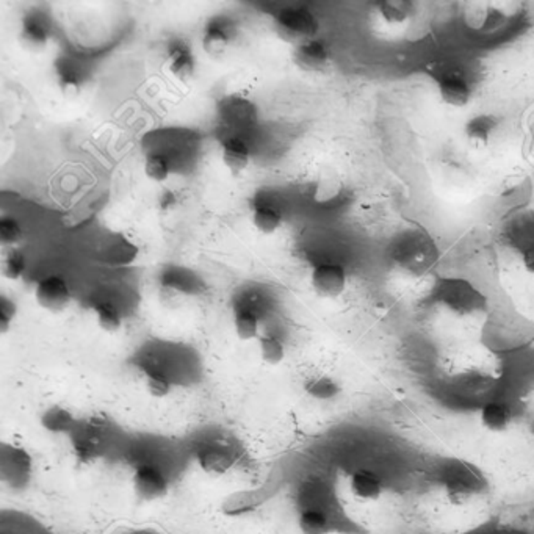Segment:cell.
I'll return each mask as SVG.
<instances>
[{"mask_svg": "<svg viewBox=\"0 0 534 534\" xmlns=\"http://www.w3.org/2000/svg\"><path fill=\"white\" fill-rule=\"evenodd\" d=\"M274 32L287 45H301L315 38L318 32L317 17L307 8H285L274 17Z\"/></svg>", "mask_w": 534, "mask_h": 534, "instance_id": "obj_1", "label": "cell"}, {"mask_svg": "<svg viewBox=\"0 0 534 534\" xmlns=\"http://www.w3.org/2000/svg\"><path fill=\"white\" fill-rule=\"evenodd\" d=\"M32 457L27 451L17 447L4 448L2 466H0V478L8 489L24 490L32 478Z\"/></svg>", "mask_w": 534, "mask_h": 534, "instance_id": "obj_2", "label": "cell"}, {"mask_svg": "<svg viewBox=\"0 0 534 534\" xmlns=\"http://www.w3.org/2000/svg\"><path fill=\"white\" fill-rule=\"evenodd\" d=\"M346 282L345 268L339 263H320L312 270V289L322 298H339L345 292Z\"/></svg>", "mask_w": 534, "mask_h": 534, "instance_id": "obj_3", "label": "cell"}, {"mask_svg": "<svg viewBox=\"0 0 534 534\" xmlns=\"http://www.w3.org/2000/svg\"><path fill=\"white\" fill-rule=\"evenodd\" d=\"M132 486H134L135 496L141 501L160 500L167 496L169 489L167 477L163 475L162 470L149 464H143L137 467L132 477Z\"/></svg>", "mask_w": 534, "mask_h": 534, "instance_id": "obj_4", "label": "cell"}, {"mask_svg": "<svg viewBox=\"0 0 534 534\" xmlns=\"http://www.w3.org/2000/svg\"><path fill=\"white\" fill-rule=\"evenodd\" d=\"M35 298L43 309L56 313L69 306L71 290L67 287V281L60 276H47L36 284Z\"/></svg>", "mask_w": 534, "mask_h": 534, "instance_id": "obj_5", "label": "cell"}, {"mask_svg": "<svg viewBox=\"0 0 534 534\" xmlns=\"http://www.w3.org/2000/svg\"><path fill=\"white\" fill-rule=\"evenodd\" d=\"M293 63L306 73H323L331 65V54L323 41L313 38L295 46Z\"/></svg>", "mask_w": 534, "mask_h": 534, "instance_id": "obj_6", "label": "cell"}, {"mask_svg": "<svg viewBox=\"0 0 534 534\" xmlns=\"http://www.w3.org/2000/svg\"><path fill=\"white\" fill-rule=\"evenodd\" d=\"M479 425L492 435H505L512 428L516 414L511 405L507 401H488L485 406L479 409Z\"/></svg>", "mask_w": 534, "mask_h": 534, "instance_id": "obj_7", "label": "cell"}, {"mask_svg": "<svg viewBox=\"0 0 534 534\" xmlns=\"http://www.w3.org/2000/svg\"><path fill=\"white\" fill-rule=\"evenodd\" d=\"M350 489L351 494L364 503L378 501L381 497L385 496L383 479L378 473L368 470V468H359L351 475Z\"/></svg>", "mask_w": 534, "mask_h": 534, "instance_id": "obj_8", "label": "cell"}, {"mask_svg": "<svg viewBox=\"0 0 534 534\" xmlns=\"http://www.w3.org/2000/svg\"><path fill=\"white\" fill-rule=\"evenodd\" d=\"M196 461H198V466L202 472L209 477L218 478V477H223L226 473L231 472V468L234 467L235 459L228 450H224L221 447H206V448L198 451Z\"/></svg>", "mask_w": 534, "mask_h": 534, "instance_id": "obj_9", "label": "cell"}, {"mask_svg": "<svg viewBox=\"0 0 534 534\" xmlns=\"http://www.w3.org/2000/svg\"><path fill=\"white\" fill-rule=\"evenodd\" d=\"M437 89H439L440 99L447 106L462 108L467 106L472 99V89L468 87L467 82L457 74L444 76L437 80Z\"/></svg>", "mask_w": 534, "mask_h": 534, "instance_id": "obj_10", "label": "cell"}, {"mask_svg": "<svg viewBox=\"0 0 534 534\" xmlns=\"http://www.w3.org/2000/svg\"><path fill=\"white\" fill-rule=\"evenodd\" d=\"M39 423L49 435H69L76 428V417H74L73 412L69 411L67 407L60 406V405L47 407L41 414Z\"/></svg>", "mask_w": 534, "mask_h": 534, "instance_id": "obj_11", "label": "cell"}, {"mask_svg": "<svg viewBox=\"0 0 534 534\" xmlns=\"http://www.w3.org/2000/svg\"><path fill=\"white\" fill-rule=\"evenodd\" d=\"M232 41V32L228 24L221 21H211L202 35V47L206 50L207 56L211 58H218L226 54Z\"/></svg>", "mask_w": 534, "mask_h": 534, "instance_id": "obj_12", "label": "cell"}, {"mask_svg": "<svg viewBox=\"0 0 534 534\" xmlns=\"http://www.w3.org/2000/svg\"><path fill=\"white\" fill-rule=\"evenodd\" d=\"M168 67L174 77L189 82L195 76V58L184 45L174 43L168 50Z\"/></svg>", "mask_w": 534, "mask_h": 534, "instance_id": "obj_13", "label": "cell"}, {"mask_svg": "<svg viewBox=\"0 0 534 534\" xmlns=\"http://www.w3.org/2000/svg\"><path fill=\"white\" fill-rule=\"evenodd\" d=\"M221 159L234 174L243 173L251 162L250 148L243 139H229L221 146Z\"/></svg>", "mask_w": 534, "mask_h": 534, "instance_id": "obj_14", "label": "cell"}, {"mask_svg": "<svg viewBox=\"0 0 534 534\" xmlns=\"http://www.w3.org/2000/svg\"><path fill=\"white\" fill-rule=\"evenodd\" d=\"M71 448H73L74 459L78 466H84V467L91 466L102 457V442L98 436L89 435V433L74 436Z\"/></svg>", "mask_w": 534, "mask_h": 534, "instance_id": "obj_15", "label": "cell"}, {"mask_svg": "<svg viewBox=\"0 0 534 534\" xmlns=\"http://www.w3.org/2000/svg\"><path fill=\"white\" fill-rule=\"evenodd\" d=\"M19 39L24 47L32 52H41L49 45V32L47 28L39 23L38 19L27 17L24 19L23 27L19 32Z\"/></svg>", "mask_w": 534, "mask_h": 534, "instance_id": "obj_16", "label": "cell"}, {"mask_svg": "<svg viewBox=\"0 0 534 534\" xmlns=\"http://www.w3.org/2000/svg\"><path fill=\"white\" fill-rule=\"evenodd\" d=\"M492 130H494V123L490 118H473L472 121H468L466 126V139L475 149H485L489 146Z\"/></svg>", "mask_w": 534, "mask_h": 534, "instance_id": "obj_17", "label": "cell"}, {"mask_svg": "<svg viewBox=\"0 0 534 534\" xmlns=\"http://www.w3.org/2000/svg\"><path fill=\"white\" fill-rule=\"evenodd\" d=\"M252 224L261 234H274L282 224V215L276 207L259 204L252 209Z\"/></svg>", "mask_w": 534, "mask_h": 534, "instance_id": "obj_18", "label": "cell"}, {"mask_svg": "<svg viewBox=\"0 0 534 534\" xmlns=\"http://www.w3.org/2000/svg\"><path fill=\"white\" fill-rule=\"evenodd\" d=\"M307 395L317 401L335 400L340 395V385L335 379L329 376H315L304 385Z\"/></svg>", "mask_w": 534, "mask_h": 534, "instance_id": "obj_19", "label": "cell"}, {"mask_svg": "<svg viewBox=\"0 0 534 534\" xmlns=\"http://www.w3.org/2000/svg\"><path fill=\"white\" fill-rule=\"evenodd\" d=\"M376 6L379 16L387 24L406 23L411 15V4L405 0H383Z\"/></svg>", "mask_w": 534, "mask_h": 534, "instance_id": "obj_20", "label": "cell"}, {"mask_svg": "<svg viewBox=\"0 0 534 534\" xmlns=\"http://www.w3.org/2000/svg\"><path fill=\"white\" fill-rule=\"evenodd\" d=\"M259 354L262 361L276 367L285 359V346L276 335L265 334L259 337Z\"/></svg>", "mask_w": 534, "mask_h": 534, "instance_id": "obj_21", "label": "cell"}, {"mask_svg": "<svg viewBox=\"0 0 534 534\" xmlns=\"http://www.w3.org/2000/svg\"><path fill=\"white\" fill-rule=\"evenodd\" d=\"M301 534H331V523L323 512L318 509H306L298 518Z\"/></svg>", "mask_w": 534, "mask_h": 534, "instance_id": "obj_22", "label": "cell"}, {"mask_svg": "<svg viewBox=\"0 0 534 534\" xmlns=\"http://www.w3.org/2000/svg\"><path fill=\"white\" fill-rule=\"evenodd\" d=\"M145 385L146 390L149 392L154 398H165L171 394L173 383L168 376L167 373L159 370V368L148 367L145 370Z\"/></svg>", "mask_w": 534, "mask_h": 534, "instance_id": "obj_23", "label": "cell"}, {"mask_svg": "<svg viewBox=\"0 0 534 534\" xmlns=\"http://www.w3.org/2000/svg\"><path fill=\"white\" fill-rule=\"evenodd\" d=\"M234 329L235 334L240 340L248 342V340L257 339L259 337V329H261L259 318H257L254 312L248 311V309L239 311L235 313Z\"/></svg>", "mask_w": 534, "mask_h": 534, "instance_id": "obj_24", "label": "cell"}, {"mask_svg": "<svg viewBox=\"0 0 534 534\" xmlns=\"http://www.w3.org/2000/svg\"><path fill=\"white\" fill-rule=\"evenodd\" d=\"M96 322L99 324L100 329L106 333L115 334L119 329L123 328V317L118 311L117 307L110 303H99L95 307Z\"/></svg>", "mask_w": 534, "mask_h": 534, "instance_id": "obj_25", "label": "cell"}, {"mask_svg": "<svg viewBox=\"0 0 534 534\" xmlns=\"http://www.w3.org/2000/svg\"><path fill=\"white\" fill-rule=\"evenodd\" d=\"M145 173L154 182H165L171 174V163L165 154L154 152L146 157Z\"/></svg>", "mask_w": 534, "mask_h": 534, "instance_id": "obj_26", "label": "cell"}, {"mask_svg": "<svg viewBox=\"0 0 534 534\" xmlns=\"http://www.w3.org/2000/svg\"><path fill=\"white\" fill-rule=\"evenodd\" d=\"M24 272H26V257L21 251L13 248L4 257L2 273L10 281H17L23 278Z\"/></svg>", "mask_w": 534, "mask_h": 534, "instance_id": "obj_27", "label": "cell"}, {"mask_svg": "<svg viewBox=\"0 0 534 534\" xmlns=\"http://www.w3.org/2000/svg\"><path fill=\"white\" fill-rule=\"evenodd\" d=\"M23 228L15 218H2L0 221V243L4 248L13 250L23 240Z\"/></svg>", "mask_w": 534, "mask_h": 534, "instance_id": "obj_28", "label": "cell"}, {"mask_svg": "<svg viewBox=\"0 0 534 534\" xmlns=\"http://www.w3.org/2000/svg\"><path fill=\"white\" fill-rule=\"evenodd\" d=\"M56 84H58L62 95L67 98H77L82 91V84H80L77 76L67 69H63V67L58 69V73H56Z\"/></svg>", "mask_w": 534, "mask_h": 534, "instance_id": "obj_29", "label": "cell"}, {"mask_svg": "<svg viewBox=\"0 0 534 534\" xmlns=\"http://www.w3.org/2000/svg\"><path fill=\"white\" fill-rule=\"evenodd\" d=\"M16 318V304L5 295L0 298V334L5 335L12 329Z\"/></svg>", "mask_w": 534, "mask_h": 534, "instance_id": "obj_30", "label": "cell"}, {"mask_svg": "<svg viewBox=\"0 0 534 534\" xmlns=\"http://www.w3.org/2000/svg\"><path fill=\"white\" fill-rule=\"evenodd\" d=\"M522 267L527 273L534 276V248H529L522 252Z\"/></svg>", "mask_w": 534, "mask_h": 534, "instance_id": "obj_31", "label": "cell"}]
</instances>
